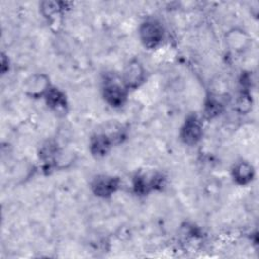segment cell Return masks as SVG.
Here are the masks:
<instances>
[{
  "label": "cell",
  "instance_id": "obj_4",
  "mask_svg": "<svg viewBox=\"0 0 259 259\" xmlns=\"http://www.w3.org/2000/svg\"><path fill=\"white\" fill-rule=\"evenodd\" d=\"M122 88L118 85L115 84H111L110 85L109 87H107V90H106V95H107V98L112 103H119L122 101V98H123V90H121Z\"/></svg>",
  "mask_w": 259,
  "mask_h": 259
},
{
  "label": "cell",
  "instance_id": "obj_2",
  "mask_svg": "<svg viewBox=\"0 0 259 259\" xmlns=\"http://www.w3.org/2000/svg\"><path fill=\"white\" fill-rule=\"evenodd\" d=\"M126 75V82L131 85H136L142 77V69L140 65L135 62L129 65L128 69L125 72Z\"/></svg>",
  "mask_w": 259,
  "mask_h": 259
},
{
  "label": "cell",
  "instance_id": "obj_5",
  "mask_svg": "<svg viewBox=\"0 0 259 259\" xmlns=\"http://www.w3.org/2000/svg\"><path fill=\"white\" fill-rule=\"evenodd\" d=\"M236 179L241 180V183H246L248 181L252 175V168L248 164H241L237 167L236 172Z\"/></svg>",
  "mask_w": 259,
  "mask_h": 259
},
{
  "label": "cell",
  "instance_id": "obj_1",
  "mask_svg": "<svg viewBox=\"0 0 259 259\" xmlns=\"http://www.w3.org/2000/svg\"><path fill=\"white\" fill-rule=\"evenodd\" d=\"M142 36H143L144 41L147 44L154 45L155 43H158L162 37L161 29L156 23H146L143 31H142Z\"/></svg>",
  "mask_w": 259,
  "mask_h": 259
},
{
  "label": "cell",
  "instance_id": "obj_3",
  "mask_svg": "<svg viewBox=\"0 0 259 259\" xmlns=\"http://www.w3.org/2000/svg\"><path fill=\"white\" fill-rule=\"evenodd\" d=\"M201 135V128L196 120L188 121L185 125V139L188 143H193L196 142Z\"/></svg>",
  "mask_w": 259,
  "mask_h": 259
}]
</instances>
